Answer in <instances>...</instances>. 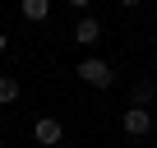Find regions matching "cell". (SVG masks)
Returning a JSON list of instances; mask_svg holds the SVG:
<instances>
[{"instance_id":"1","label":"cell","mask_w":157,"mask_h":148,"mask_svg":"<svg viewBox=\"0 0 157 148\" xmlns=\"http://www.w3.org/2000/svg\"><path fill=\"white\" fill-rule=\"evenodd\" d=\"M78 84H88V88H111V84H116L111 60H97V56L78 60Z\"/></svg>"},{"instance_id":"2","label":"cell","mask_w":157,"mask_h":148,"mask_svg":"<svg viewBox=\"0 0 157 148\" xmlns=\"http://www.w3.org/2000/svg\"><path fill=\"white\" fill-rule=\"evenodd\" d=\"M120 130H125L129 139H143V134H152V111H143V107H125V116H120Z\"/></svg>"},{"instance_id":"3","label":"cell","mask_w":157,"mask_h":148,"mask_svg":"<svg viewBox=\"0 0 157 148\" xmlns=\"http://www.w3.org/2000/svg\"><path fill=\"white\" fill-rule=\"evenodd\" d=\"M33 139H37V148H56V143L65 139V125H60L56 116H37V120H33Z\"/></svg>"},{"instance_id":"4","label":"cell","mask_w":157,"mask_h":148,"mask_svg":"<svg viewBox=\"0 0 157 148\" xmlns=\"http://www.w3.org/2000/svg\"><path fill=\"white\" fill-rule=\"evenodd\" d=\"M69 37H74V46H97L102 42V23L93 14H83V19H74V33Z\"/></svg>"},{"instance_id":"5","label":"cell","mask_w":157,"mask_h":148,"mask_svg":"<svg viewBox=\"0 0 157 148\" xmlns=\"http://www.w3.org/2000/svg\"><path fill=\"white\" fill-rule=\"evenodd\" d=\"M152 102H157V84H152V79H139V84L129 88V107H143V111H152Z\"/></svg>"},{"instance_id":"6","label":"cell","mask_w":157,"mask_h":148,"mask_svg":"<svg viewBox=\"0 0 157 148\" xmlns=\"http://www.w3.org/2000/svg\"><path fill=\"white\" fill-rule=\"evenodd\" d=\"M19 14H23L28 23H46V19H51V0H23Z\"/></svg>"},{"instance_id":"7","label":"cell","mask_w":157,"mask_h":148,"mask_svg":"<svg viewBox=\"0 0 157 148\" xmlns=\"http://www.w3.org/2000/svg\"><path fill=\"white\" fill-rule=\"evenodd\" d=\"M19 93H23V88H19L14 74H0V107H14V102H19Z\"/></svg>"},{"instance_id":"8","label":"cell","mask_w":157,"mask_h":148,"mask_svg":"<svg viewBox=\"0 0 157 148\" xmlns=\"http://www.w3.org/2000/svg\"><path fill=\"white\" fill-rule=\"evenodd\" d=\"M5 51H10V37H5V33H0V56H5Z\"/></svg>"},{"instance_id":"9","label":"cell","mask_w":157,"mask_h":148,"mask_svg":"<svg viewBox=\"0 0 157 148\" xmlns=\"http://www.w3.org/2000/svg\"><path fill=\"white\" fill-rule=\"evenodd\" d=\"M0 134H5V111H0Z\"/></svg>"},{"instance_id":"10","label":"cell","mask_w":157,"mask_h":148,"mask_svg":"<svg viewBox=\"0 0 157 148\" xmlns=\"http://www.w3.org/2000/svg\"><path fill=\"white\" fill-rule=\"evenodd\" d=\"M152 116H157V111H152Z\"/></svg>"}]
</instances>
